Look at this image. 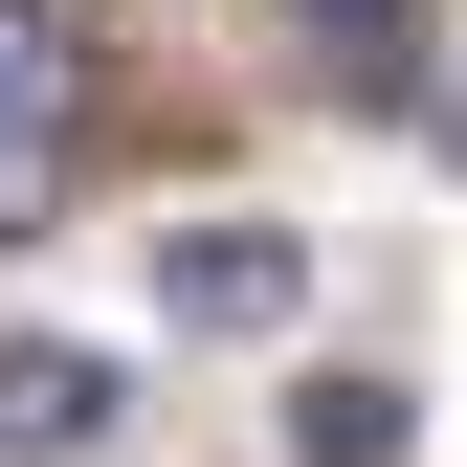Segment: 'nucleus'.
I'll use <instances>...</instances> for the list:
<instances>
[{"instance_id":"20e7f679","label":"nucleus","mask_w":467,"mask_h":467,"mask_svg":"<svg viewBox=\"0 0 467 467\" xmlns=\"http://www.w3.org/2000/svg\"><path fill=\"white\" fill-rule=\"evenodd\" d=\"M400 445H423V400H400L379 357H312V379H289V467H400Z\"/></svg>"},{"instance_id":"7ed1b4c3","label":"nucleus","mask_w":467,"mask_h":467,"mask_svg":"<svg viewBox=\"0 0 467 467\" xmlns=\"http://www.w3.org/2000/svg\"><path fill=\"white\" fill-rule=\"evenodd\" d=\"M111 423H134V379L89 334H0V467H89Z\"/></svg>"},{"instance_id":"39448f33","label":"nucleus","mask_w":467,"mask_h":467,"mask_svg":"<svg viewBox=\"0 0 467 467\" xmlns=\"http://www.w3.org/2000/svg\"><path fill=\"white\" fill-rule=\"evenodd\" d=\"M289 23H312V45H400L423 0H289Z\"/></svg>"},{"instance_id":"f257e3e1","label":"nucleus","mask_w":467,"mask_h":467,"mask_svg":"<svg viewBox=\"0 0 467 467\" xmlns=\"http://www.w3.org/2000/svg\"><path fill=\"white\" fill-rule=\"evenodd\" d=\"M67 179H89V45L45 0H0V245H45Z\"/></svg>"},{"instance_id":"f03ea898","label":"nucleus","mask_w":467,"mask_h":467,"mask_svg":"<svg viewBox=\"0 0 467 467\" xmlns=\"http://www.w3.org/2000/svg\"><path fill=\"white\" fill-rule=\"evenodd\" d=\"M156 312L179 334H289L312 312V245H289V223H179V245H156Z\"/></svg>"}]
</instances>
